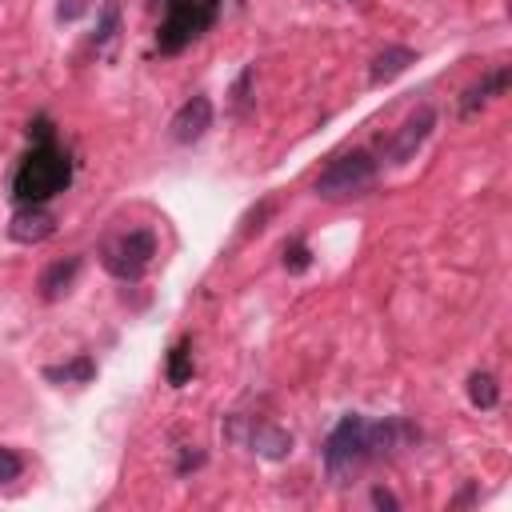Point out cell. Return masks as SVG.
<instances>
[{"label":"cell","mask_w":512,"mask_h":512,"mask_svg":"<svg viewBox=\"0 0 512 512\" xmlns=\"http://www.w3.org/2000/svg\"><path fill=\"white\" fill-rule=\"evenodd\" d=\"M416 64V52L412 48H384L376 60H372V68H368V80L372 84H388V80H396L400 72H408Z\"/></svg>","instance_id":"cell-9"},{"label":"cell","mask_w":512,"mask_h":512,"mask_svg":"<svg viewBox=\"0 0 512 512\" xmlns=\"http://www.w3.org/2000/svg\"><path fill=\"white\" fill-rule=\"evenodd\" d=\"M76 272H80V256H68V260H56L44 276H40V292H44V300H60L68 288H72V280H76Z\"/></svg>","instance_id":"cell-11"},{"label":"cell","mask_w":512,"mask_h":512,"mask_svg":"<svg viewBox=\"0 0 512 512\" xmlns=\"http://www.w3.org/2000/svg\"><path fill=\"white\" fill-rule=\"evenodd\" d=\"M56 232V216L44 208V204H20L12 212V224H8V236L16 244H40Z\"/></svg>","instance_id":"cell-7"},{"label":"cell","mask_w":512,"mask_h":512,"mask_svg":"<svg viewBox=\"0 0 512 512\" xmlns=\"http://www.w3.org/2000/svg\"><path fill=\"white\" fill-rule=\"evenodd\" d=\"M92 372H96L92 356H76V360L60 364V368H44L48 380H92Z\"/></svg>","instance_id":"cell-15"},{"label":"cell","mask_w":512,"mask_h":512,"mask_svg":"<svg viewBox=\"0 0 512 512\" xmlns=\"http://www.w3.org/2000/svg\"><path fill=\"white\" fill-rule=\"evenodd\" d=\"M436 128V108H416L400 128H396V136H392V144H388V160L392 164H404V160H412L416 156V148L428 140V132Z\"/></svg>","instance_id":"cell-6"},{"label":"cell","mask_w":512,"mask_h":512,"mask_svg":"<svg viewBox=\"0 0 512 512\" xmlns=\"http://www.w3.org/2000/svg\"><path fill=\"white\" fill-rule=\"evenodd\" d=\"M468 400H472L476 408H496V404H500L496 380H492L488 372H472V376H468Z\"/></svg>","instance_id":"cell-14"},{"label":"cell","mask_w":512,"mask_h":512,"mask_svg":"<svg viewBox=\"0 0 512 512\" xmlns=\"http://www.w3.org/2000/svg\"><path fill=\"white\" fill-rule=\"evenodd\" d=\"M308 264H312V252H308L300 240H296L292 248H284V268H288V272H304Z\"/></svg>","instance_id":"cell-17"},{"label":"cell","mask_w":512,"mask_h":512,"mask_svg":"<svg viewBox=\"0 0 512 512\" xmlns=\"http://www.w3.org/2000/svg\"><path fill=\"white\" fill-rule=\"evenodd\" d=\"M160 4H164V20L156 32V48L164 56L184 52L200 32L212 28V20L220 12V0H160Z\"/></svg>","instance_id":"cell-2"},{"label":"cell","mask_w":512,"mask_h":512,"mask_svg":"<svg viewBox=\"0 0 512 512\" xmlns=\"http://www.w3.org/2000/svg\"><path fill=\"white\" fill-rule=\"evenodd\" d=\"M248 440H252V448H256L260 456H268V460H284V456L292 452V436H288L284 428H276V424H256Z\"/></svg>","instance_id":"cell-12"},{"label":"cell","mask_w":512,"mask_h":512,"mask_svg":"<svg viewBox=\"0 0 512 512\" xmlns=\"http://www.w3.org/2000/svg\"><path fill=\"white\" fill-rule=\"evenodd\" d=\"M68 180H72V160H68V152L56 148V140H48V144H36L20 160V168L12 176V196H16V204H44L56 192H64Z\"/></svg>","instance_id":"cell-1"},{"label":"cell","mask_w":512,"mask_h":512,"mask_svg":"<svg viewBox=\"0 0 512 512\" xmlns=\"http://www.w3.org/2000/svg\"><path fill=\"white\" fill-rule=\"evenodd\" d=\"M192 380V344L188 340H176V348L168 352V384H188Z\"/></svg>","instance_id":"cell-13"},{"label":"cell","mask_w":512,"mask_h":512,"mask_svg":"<svg viewBox=\"0 0 512 512\" xmlns=\"http://www.w3.org/2000/svg\"><path fill=\"white\" fill-rule=\"evenodd\" d=\"M116 32H120V4H108L104 16H100V28H96V36H92L96 52H104V48L116 40Z\"/></svg>","instance_id":"cell-16"},{"label":"cell","mask_w":512,"mask_h":512,"mask_svg":"<svg viewBox=\"0 0 512 512\" xmlns=\"http://www.w3.org/2000/svg\"><path fill=\"white\" fill-rule=\"evenodd\" d=\"M152 256H156V236L148 228H132L104 244V268L116 280H136L152 264Z\"/></svg>","instance_id":"cell-5"},{"label":"cell","mask_w":512,"mask_h":512,"mask_svg":"<svg viewBox=\"0 0 512 512\" xmlns=\"http://www.w3.org/2000/svg\"><path fill=\"white\" fill-rule=\"evenodd\" d=\"M208 128H212V100H208V96H192V100L180 104V112L172 116V140H176V144H196Z\"/></svg>","instance_id":"cell-8"},{"label":"cell","mask_w":512,"mask_h":512,"mask_svg":"<svg viewBox=\"0 0 512 512\" xmlns=\"http://www.w3.org/2000/svg\"><path fill=\"white\" fill-rule=\"evenodd\" d=\"M372 180H376V160H372V152L356 148V152L336 156V160L316 176V192H320L324 200H344V196L364 192Z\"/></svg>","instance_id":"cell-4"},{"label":"cell","mask_w":512,"mask_h":512,"mask_svg":"<svg viewBox=\"0 0 512 512\" xmlns=\"http://www.w3.org/2000/svg\"><path fill=\"white\" fill-rule=\"evenodd\" d=\"M88 8H92V0H60V4H56V16H60L64 24H72V20H80Z\"/></svg>","instance_id":"cell-19"},{"label":"cell","mask_w":512,"mask_h":512,"mask_svg":"<svg viewBox=\"0 0 512 512\" xmlns=\"http://www.w3.org/2000/svg\"><path fill=\"white\" fill-rule=\"evenodd\" d=\"M504 88H508V68H492V72H488L480 84H472V88L464 92L460 112H464V116H472L480 104H488V100H492V96H500Z\"/></svg>","instance_id":"cell-10"},{"label":"cell","mask_w":512,"mask_h":512,"mask_svg":"<svg viewBox=\"0 0 512 512\" xmlns=\"http://www.w3.org/2000/svg\"><path fill=\"white\" fill-rule=\"evenodd\" d=\"M364 460H372V448H368V420L364 416H344L332 432H328V440H324V468L332 472V476H348V472H356Z\"/></svg>","instance_id":"cell-3"},{"label":"cell","mask_w":512,"mask_h":512,"mask_svg":"<svg viewBox=\"0 0 512 512\" xmlns=\"http://www.w3.org/2000/svg\"><path fill=\"white\" fill-rule=\"evenodd\" d=\"M372 504H376V508H396V496L384 492V488H372Z\"/></svg>","instance_id":"cell-20"},{"label":"cell","mask_w":512,"mask_h":512,"mask_svg":"<svg viewBox=\"0 0 512 512\" xmlns=\"http://www.w3.org/2000/svg\"><path fill=\"white\" fill-rule=\"evenodd\" d=\"M24 472V460L12 452V448H0V484H8V480H16Z\"/></svg>","instance_id":"cell-18"}]
</instances>
